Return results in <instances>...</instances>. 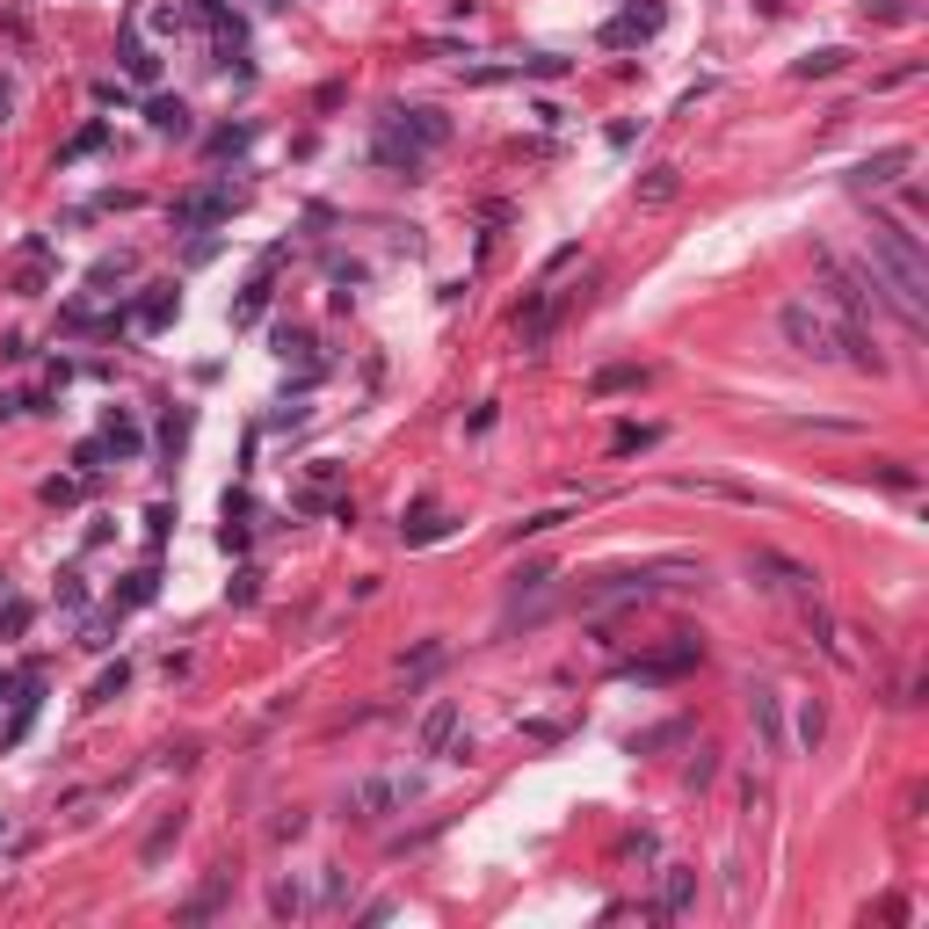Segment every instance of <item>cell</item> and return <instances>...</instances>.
Instances as JSON below:
<instances>
[{"label": "cell", "mask_w": 929, "mask_h": 929, "mask_svg": "<svg viewBox=\"0 0 929 929\" xmlns=\"http://www.w3.org/2000/svg\"><path fill=\"white\" fill-rule=\"evenodd\" d=\"M712 777H719V755H712V748H697V763H690V785H712Z\"/></svg>", "instance_id": "cell-30"}, {"label": "cell", "mask_w": 929, "mask_h": 929, "mask_svg": "<svg viewBox=\"0 0 929 929\" xmlns=\"http://www.w3.org/2000/svg\"><path fill=\"white\" fill-rule=\"evenodd\" d=\"M843 66H849V51H843V44H828V51H807L791 73H799V81H828V73H843Z\"/></svg>", "instance_id": "cell-14"}, {"label": "cell", "mask_w": 929, "mask_h": 929, "mask_svg": "<svg viewBox=\"0 0 929 929\" xmlns=\"http://www.w3.org/2000/svg\"><path fill=\"white\" fill-rule=\"evenodd\" d=\"M102 139H109V131H102V124H87V131H81V139H73V145H66V161H87V153H102Z\"/></svg>", "instance_id": "cell-25"}, {"label": "cell", "mask_w": 929, "mask_h": 929, "mask_svg": "<svg viewBox=\"0 0 929 929\" xmlns=\"http://www.w3.org/2000/svg\"><path fill=\"white\" fill-rule=\"evenodd\" d=\"M262 305H269V269H262L255 283H247V298L233 305V327H255V320H262Z\"/></svg>", "instance_id": "cell-16"}, {"label": "cell", "mask_w": 929, "mask_h": 929, "mask_svg": "<svg viewBox=\"0 0 929 929\" xmlns=\"http://www.w3.org/2000/svg\"><path fill=\"white\" fill-rule=\"evenodd\" d=\"M647 378V371H632V364H618V371H603V378H596V392H625V385H639Z\"/></svg>", "instance_id": "cell-29"}, {"label": "cell", "mask_w": 929, "mask_h": 929, "mask_svg": "<svg viewBox=\"0 0 929 929\" xmlns=\"http://www.w3.org/2000/svg\"><path fill=\"white\" fill-rule=\"evenodd\" d=\"M450 139V117L444 109H392L378 131V161L385 167H407V183H414V167L436 153V145Z\"/></svg>", "instance_id": "cell-3"}, {"label": "cell", "mask_w": 929, "mask_h": 929, "mask_svg": "<svg viewBox=\"0 0 929 929\" xmlns=\"http://www.w3.org/2000/svg\"><path fill=\"white\" fill-rule=\"evenodd\" d=\"M675 189H683V167L675 161H661V167L639 175V203H675Z\"/></svg>", "instance_id": "cell-11"}, {"label": "cell", "mask_w": 929, "mask_h": 929, "mask_svg": "<svg viewBox=\"0 0 929 929\" xmlns=\"http://www.w3.org/2000/svg\"><path fill=\"white\" fill-rule=\"evenodd\" d=\"M8 414H22V400H8V392H0V422H8Z\"/></svg>", "instance_id": "cell-35"}, {"label": "cell", "mask_w": 929, "mask_h": 929, "mask_svg": "<svg viewBox=\"0 0 929 929\" xmlns=\"http://www.w3.org/2000/svg\"><path fill=\"white\" fill-rule=\"evenodd\" d=\"M690 901H697V871L668 865V871H661V893H654V915H683Z\"/></svg>", "instance_id": "cell-7"}, {"label": "cell", "mask_w": 929, "mask_h": 929, "mask_svg": "<svg viewBox=\"0 0 929 929\" xmlns=\"http://www.w3.org/2000/svg\"><path fill=\"white\" fill-rule=\"evenodd\" d=\"M450 741H458V705L436 697V705L422 712V727H414V748H422V755H450Z\"/></svg>", "instance_id": "cell-6"}, {"label": "cell", "mask_w": 929, "mask_h": 929, "mask_svg": "<svg viewBox=\"0 0 929 929\" xmlns=\"http://www.w3.org/2000/svg\"><path fill=\"white\" fill-rule=\"evenodd\" d=\"M124 73H131V81H153V73H161V59H153L139 37H124Z\"/></svg>", "instance_id": "cell-18"}, {"label": "cell", "mask_w": 929, "mask_h": 929, "mask_svg": "<svg viewBox=\"0 0 929 929\" xmlns=\"http://www.w3.org/2000/svg\"><path fill=\"white\" fill-rule=\"evenodd\" d=\"M167 313H175V291H153V298L139 305V327L153 334V327H167Z\"/></svg>", "instance_id": "cell-24"}, {"label": "cell", "mask_w": 929, "mask_h": 929, "mask_svg": "<svg viewBox=\"0 0 929 929\" xmlns=\"http://www.w3.org/2000/svg\"><path fill=\"white\" fill-rule=\"evenodd\" d=\"M117 690H124V661L109 668V675H95V690H87V705H109V697H117Z\"/></svg>", "instance_id": "cell-26"}, {"label": "cell", "mask_w": 929, "mask_h": 929, "mask_svg": "<svg viewBox=\"0 0 929 929\" xmlns=\"http://www.w3.org/2000/svg\"><path fill=\"white\" fill-rule=\"evenodd\" d=\"M0 697H8V675H0Z\"/></svg>", "instance_id": "cell-36"}, {"label": "cell", "mask_w": 929, "mask_h": 929, "mask_svg": "<svg viewBox=\"0 0 929 929\" xmlns=\"http://www.w3.org/2000/svg\"><path fill=\"white\" fill-rule=\"evenodd\" d=\"M450 516H436V508H414V524H407V545H428V538H444Z\"/></svg>", "instance_id": "cell-20"}, {"label": "cell", "mask_w": 929, "mask_h": 929, "mask_svg": "<svg viewBox=\"0 0 929 929\" xmlns=\"http://www.w3.org/2000/svg\"><path fill=\"white\" fill-rule=\"evenodd\" d=\"M748 705H755V727H763V748H769V755H785V719H777V690H748Z\"/></svg>", "instance_id": "cell-10"}, {"label": "cell", "mask_w": 929, "mask_h": 929, "mask_svg": "<svg viewBox=\"0 0 929 929\" xmlns=\"http://www.w3.org/2000/svg\"><path fill=\"white\" fill-rule=\"evenodd\" d=\"M175 835H183V813H167L161 828L145 835V849H139V857H145V865H161V857H167V843H175Z\"/></svg>", "instance_id": "cell-21"}, {"label": "cell", "mask_w": 929, "mask_h": 929, "mask_svg": "<svg viewBox=\"0 0 929 929\" xmlns=\"http://www.w3.org/2000/svg\"><path fill=\"white\" fill-rule=\"evenodd\" d=\"M777 334H785L799 356H813V364H849V371H886V356H879V342H871L857 320H843V313H828V305L813 298H791L785 313H777Z\"/></svg>", "instance_id": "cell-2"}, {"label": "cell", "mask_w": 929, "mask_h": 929, "mask_svg": "<svg viewBox=\"0 0 929 929\" xmlns=\"http://www.w3.org/2000/svg\"><path fill=\"white\" fill-rule=\"evenodd\" d=\"M865 247H871V291H886V298L901 305V320L922 327L929 320V255H922V233H908L901 219H871Z\"/></svg>", "instance_id": "cell-1"}, {"label": "cell", "mask_w": 929, "mask_h": 929, "mask_svg": "<svg viewBox=\"0 0 929 929\" xmlns=\"http://www.w3.org/2000/svg\"><path fill=\"white\" fill-rule=\"evenodd\" d=\"M233 211H240V189L233 183H203V189H189V197L175 203V225H183V233H211V225L233 219Z\"/></svg>", "instance_id": "cell-4"}, {"label": "cell", "mask_w": 929, "mask_h": 929, "mask_svg": "<svg viewBox=\"0 0 929 929\" xmlns=\"http://www.w3.org/2000/svg\"><path fill=\"white\" fill-rule=\"evenodd\" d=\"M821 727H828V712H821V705L799 712V741H807V748H821Z\"/></svg>", "instance_id": "cell-27"}, {"label": "cell", "mask_w": 929, "mask_h": 929, "mask_svg": "<svg viewBox=\"0 0 929 929\" xmlns=\"http://www.w3.org/2000/svg\"><path fill=\"white\" fill-rule=\"evenodd\" d=\"M102 444H109V458H139V450H145V436H139V422H131V414H109Z\"/></svg>", "instance_id": "cell-12"}, {"label": "cell", "mask_w": 929, "mask_h": 929, "mask_svg": "<svg viewBox=\"0 0 929 929\" xmlns=\"http://www.w3.org/2000/svg\"><path fill=\"white\" fill-rule=\"evenodd\" d=\"M153 581H161L153 566H145V574H131V581H124V596H117V610H139V603H153Z\"/></svg>", "instance_id": "cell-23"}, {"label": "cell", "mask_w": 929, "mask_h": 929, "mask_svg": "<svg viewBox=\"0 0 929 929\" xmlns=\"http://www.w3.org/2000/svg\"><path fill=\"white\" fill-rule=\"evenodd\" d=\"M30 618H37V610L22 603V596H8V603H0V639H22V632H30Z\"/></svg>", "instance_id": "cell-22"}, {"label": "cell", "mask_w": 929, "mask_h": 929, "mask_svg": "<svg viewBox=\"0 0 929 929\" xmlns=\"http://www.w3.org/2000/svg\"><path fill=\"white\" fill-rule=\"evenodd\" d=\"M269 908H277V915H291V922H298V915L313 908V893H305V886H291V879H283V886H269Z\"/></svg>", "instance_id": "cell-17"}, {"label": "cell", "mask_w": 929, "mask_h": 929, "mask_svg": "<svg viewBox=\"0 0 929 929\" xmlns=\"http://www.w3.org/2000/svg\"><path fill=\"white\" fill-rule=\"evenodd\" d=\"M654 30H661V15H654V8H647V15H618V22L603 30V44H647Z\"/></svg>", "instance_id": "cell-13"}, {"label": "cell", "mask_w": 929, "mask_h": 929, "mask_svg": "<svg viewBox=\"0 0 929 929\" xmlns=\"http://www.w3.org/2000/svg\"><path fill=\"white\" fill-rule=\"evenodd\" d=\"M153 131H167V139H189V109H183V102H153Z\"/></svg>", "instance_id": "cell-19"}, {"label": "cell", "mask_w": 929, "mask_h": 929, "mask_svg": "<svg viewBox=\"0 0 929 929\" xmlns=\"http://www.w3.org/2000/svg\"><path fill=\"white\" fill-rule=\"evenodd\" d=\"M400 799H407V785H392V777H364V785H356V813H364V821H385Z\"/></svg>", "instance_id": "cell-9"}, {"label": "cell", "mask_w": 929, "mask_h": 929, "mask_svg": "<svg viewBox=\"0 0 929 929\" xmlns=\"http://www.w3.org/2000/svg\"><path fill=\"white\" fill-rule=\"evenodd\" d=\"M8 109H15V87L0 81V124H8Z\"/></svg>", "instance_id": "cell-34"}, {"label": "cell", "mask_w": 929, "mask_h": 929, "mask_svg": "<svg viewBox=\"0 0 929 929\" xmlns=\"http://www.w3.org/2000/svg\"><path fill=\"white\" fill-rule=\"evenodd\" d=\"M44 502H81V480H44Z\"/></svg>", "instance_id": "cell-33"}, {"label": "cell", "mask_w": 929, "mask_h": 929, "mask_svg": "<svg viewBox=\"0 0 929 929\" xmlns=\"http://www.w3.org/2000/svg\"><path fill=\"white\" fill-rule=\"evenodd\" d=\"M225 886H233V871H211V886L197 893V901H189L183 908V922H203V915H219V901H225Z\"/></svg>", "instance_id": "cell-15"}, {"label": "cell", "mask_w": 929, "mask_h": 929, "mask_svg": "<svg viewBox=\"0 0 929 929\" xmlns=\"http://www.w3.org/2000/svg\"><path fill=\"white\" fill-rule=\"evenodd\" d=\"M915 167V145H886L879 161H865V167H849V189H893L901 175Z\"/></svg>", "instance_id": "cell-5"}, {"label": "cell", "mask_w": 929, "mask_h": 929, "mask_svg": "<svg viewBox=\"0 0 929 929\" xmlns=\"http://www.w3.org/2000/svg\"><path fill=\"white\" fill-rule=\"evenodd\" d=\"M59 603H66V610H81V603H87V588H81V574H59Z\"/></svg>", "instance_id": "cell-32"}, {"label": "cell", "mask_w": 929, "mask_h": 929, "mask_svg": "<svg viewBox=\"0 0 929 929\" xmlns=\"http://www.w3.org/2000/svg\"><path fill=\"white\" fill-rule=\"evenodd\" d=\"M647 444H654V428H618V444H610V450L625 458V450H647Z\"/></svg>", "instance_id": "cell-31"}, {"label": "cell", "mask_w": 929, "mask_h": 929, "mask_svg": "<svg viewBox=\"0 0 929 929\" xmlns=\"http://www.w3.org/2000/svg\"><path fill=\"white\" fill-rule=\"evenodd\" d=\"M277 356H313V342H305V327H277Z\"/></svg>", "instance_id": "cell-28"}, {"label": "cell", "mask_w": 929, "mask_h": 929, "mask_svg": "<svg viewBox=\"0 0 929 929\" xmlns=\"http://www.w3.org/2000/svg\"><path fill=\"white\" fill-rule=\"evenodd\" d=\"M37 712H44V683H37V675H22L15 719H8V733H0V741H8V748H22V741H30V727H37Z\"/></svg>", "instance_id": "cell-8"}]
</instances>
